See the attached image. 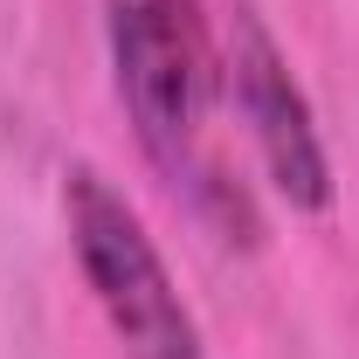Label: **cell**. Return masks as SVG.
Returning <instances> with one entry per match:
<instances>
[{
	"label": "cell",
	"mask_w": 359,
	"mask_h": 359,
	"mask_svg": "<svg viewBox=\"0 0 359 359\" xmlns=\"http://www.w3.org/2000/svg\"><path fill=\"white\" fill-rule=\"evenodd\" d=\"M215 35H222V104L242 118L269 187L297 215H325L332 208V159H325L311 97L297 83L283 42L269 35V21L256 7H228V21Z\"/></svg>",
	"instance_id": "3"
},
{
	"label": "cell",
	"mask_w": 359,
	"mask_h": 359,
	"mask_svg": "<svg viewBox=\"0 0 359 359\" xmlns=\"http://www.w3.org/2000/svg\"><path fill=\"white\" fill-rule=\"evenodd\" d=\"M62 228H69V249H76L90 297H97V311L118 332L125 353L132 359H208L201 325L187 311L159 242L145 235L138 208L97 166H69V180H62Z\"/></svg>",
	"instance_id": "2"
},
{
	"label": "cell",
	"mask_w": 359,
	"mask_h": 359,
	"mask_svg": "<svg viewBox=\"0 0 359 359\" xmlns=\"http://www.w3.org/2000/svg\"><path fill=\"white\" fill-rule=\"evenodd\" d=\"M104 7V48L118 104L132 118L138 152L159 180L194 201V215L222 235H256L249 194L228 180L215 152V111H222V35L201 0H97Z\"/></svg>",
	"instance_id": "1"
}]
</instances>
